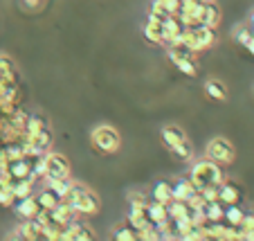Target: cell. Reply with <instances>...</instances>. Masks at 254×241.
<instances>
[{
	"label": "cell",
	"mask_w": 254,
	"mask_h": 241,
	"mask_svg": "<svg viewBox=\"0 0 254 241\" xmlns=\"http://www.w3.org/2000/svg\"><path fill=\"white\" fill-rule=\"evenodd\" d=\"M65 201L70 203L74 212H79L81 217H90V214L99 212V198H97L95 192L86 187V185H79V183H72L70 192H67Z\"/></svg>",
	"instance_id": "1"
},
{
	"label": "cell",
	"mask_w": 254,
	"mask_h": 241,
	"mask_svg": "<svg viewBox=\"0 0 254 241\" xmlns=\"http://www.w3.org/2000/svg\"><path fill=\"white\" fill-rule=\"evenodd\" d=\"M162 142L178 160H183V162L193 160V147H191V142L187 140V135H185L183 129H178V126H164Z\"/></svg>",
	"instance_id": "2"
},
{
	"label": "cell",
	"mask_w": 254,
	"mask_h": 241,
	"mask_svg": "<svg viewBox=\"0 0 254 241\" xmlns=\"http://www.w3.org/2000/svg\"><path fill=\"white\" fill-rule=\"evenodd\" d=\"M189 178L196 185V189H202V187H209V185H221L223 180H225V176H223L221 164L207 158V160H200V162L193 164Z\"/></svg>",
	"instance_id": "3"
},
{
	"label": "cell",
	"mask_w": 254,
	"mask_h": 241,
	"mask_svg": "<svg viewBox=\"0 0 254 241\" xmlns=\"http://www.w3.org/2000/svg\"><path fill=\"white\" fill-rule=\"evenodd\" d=\"M120 142H122L120 133L108 124H101L92 131V145H95V149L101 151V154H113V151H117L120 149Z\"/></svg>",
	"instance_id": "4"
},
{
	"label": "cell",
	"mask_w": 254,
	"mask_h": 241,
	"mask_svg": "<svg viewBox=\"0 0 254 241\" xmlns=\"http://www.w3.org/2000/svg\"><path fill=\"white\" fill-rule=\"evenodd\" d=\"M207 158L218 162L221 167L223 164H232L236 158V149L230 140H225V138H214V140L207 145Z\"/></svg>",
	"instance_id": "5"
},
{
	"label": "cell",
	"mask_w": 254,
	"mask_h": 241,
	"mask_svg": "<svg viewBox=\"0 0 254 241\" xmlns=\"http://www.w3.org/2000/svg\"><path fill=\"white\" fill-rule=\"evenodd\" d=\"M70 176V162L63 154H54L48 151L45 154V180H57V178H65Z\"/></svg>",
	"instance_id": "6"
},
{
	"label": "cell",
	"mask_w": 254,
	"mask_h": 241,
	"mask_svg": "<svg viewBox=\"0 0 254 241\" xmlns=\"http://www.w3.org/2000/svg\"><path fill=\"white\" fill-rule=\"evenodd\" d=\"M95 239V232L81 221H72L63 228L59 241H92Z\"/></svg>",
	"instance_id": "7"
},
{
	"label": "cell",
	"mask_w": 254,
	"mask_h": 241,
	"mask_svg": "<svg viewBox=\"0 0 254 241\" xmlns=\"http://www.w3.org/2000/svg\"><path fill=\"white\" fill-rule=\"evenodd\" d=\"M167 54H169V59L173 61V66H176L183 75H187V77H196V75H198L193 59L189 57V54H185L180 48H173V45H169V52Z\"/></svg>",
	"instance_id": "8"
},
{
	"label": "cell",
	"mask_w": 254,
	"mask_h": 241,
	"mask_svg": "<svg viewBox=\"0 0 254 241\" xmlns=\"http://www.w3.org/2000/svg\"><path fill=\"white\" fill-rule=\"evenodd\" d=\"M5 169H7V174L11 176V178H29V180H34L32 178V158H27V156H20V158H16V160H9V162L5 164Z\"/></svg>",
	"instance_id": "9"
},
{
	"label": "cell",
	"mask_w": 254,
	"mask_h": 241,
	"mask_svg": "<svg viewBox=\"0 0 254 241\" xmlns=\"http://www.w3.org/2000/svg\"><path fill=\"white\" fill-rule=\"evenodd\" d=\"M50 214H52L54 221L61 223L63 228H65L67 223H72V221H77V219H79V212H74V208H72L65 198H61V201H59L57 205L50 210Z\"/></svg>",
	"instance_id": "10"
},
{
	"label": "cell",
	"mask_w": 254,
	"mask_h": 241,
	"mask_svg": "<svg viewBox=\"0 0 254 241\" xmlns=\"http://www.w3.org/2000/svg\"><path fill=\"white\" fill-rule=\"evenodd\" d=\"M11 239H29V241L43 239V226H41V221L36 217L25 219V223L18 228V235H14Z\"/></svg>",
	"instance_id": "11"
},
{
	"label": "cell",
	"mask_w": 254,
	"mask_h": 241,
	"mask_svg": "<svg viewBox=\"0 0 254 241\" xmlns=\"http://www.w3.org/2000/svg\"><path fill=\"white\" fill-rule=\"evenodd\" d=\"M14 210H16V214H18L20 219H32V217H36L39 214V201H36V196H23V198H16V203H14Z\"/></svg>",
	"instance_id": "12"
},
{
	"label": "cell",
	"mask_w": 254,
	"mask_h": 241,
	"mask_svg": "<svg viewBox=\"0 0 254 241\" xmlns=\"http://www.w3.org/2000/svg\"><path fill=\"white\" fill-rule=\"evenodd\" d=\"M173 187V198L176 201H193V198H198V189L196 185L191 183V178H183V180H178V183H171Z\"/></svg>",
	"instance_id": "13"
},
{
	"label": "cell",
	"mask_w": 254,
	"mask_h": 241,
	"mask_svg": "<svg viewBox=\"0 0 254 241\" xmlns=\"http://www.w3.org/2000/svg\"><path fill=\"white\" fill-rule=\"evenodd\" d=\"M241 196H243L241 187L236 183H232V180H223V183L218 185V201H221L223 205H234V203L241 201Z\"/></svg>",
	"instance_id": "14"
},
{
	"label": "cell",
	"mask_w": 254,
	"mask_h": 241,
	"mask_svg": "<svg viewBox=\"0 0 254 241\" xmlns=\"http://www.w3.org/2000/svg\"><path fill=\"white\" fill-rule=\"evenodd\" d=\"M48 129V117L41 115V113H32L27 115V124H25V131L20 135V140H27V138H34V135H39L41 131Z\"/></svg>",
	"instance_id": "15"
},
{
	"label": "cell",
	"mask_w": 254,
	"mask_h": 241,
	"mask_svg": "<svg viewBox=\"0 0 254 241\" xmlns=\"http://www.w3.org/2000/svg\"><path fill=\"white\" fill-rule=\"evenodd\" d=\"M146 217H149V221L153 223V226H160V223H164L169 219L167 203H160V201L146 203Z\"/></svg>",
	"instance_id": "16"
},
{
	"label": "cell",
	"mask_w": 254,
	"mask_h": 241,
	"mask_svg": "<svg viewBox=\"0 0 254 241\" xmlns=\"http://www.w3.org/2000/svg\"><path fill=\"white\" fill-rule=\"evenodd\" d=\"M128 223L135 232H139L142 228L149 226V217H146V205H130V212H128Z\"/></svg>",
	"instance_id": "17"
},
{
	"label": "cell",
	"mask_w": 254,
	"mask_h": 241,
	"mask_svg": "<svg viewBox=\"0 0 254 241\" xmlns=\"http://www.w3.org/2000/svg\"><path fill=\"white\" fill-rule=\"evenodd\" d=\"M200 23L207 25V27L216 29L218 23H221V9L214 5V0H207L205 7H202V16H200Z\"/></svg>",
	"instance_id": "18"
},
{
	"label": "cell",
	"mask_w": 254,
	"mask_h": 241,
	"mask_svg": "<svg viewBox=\"0 0 254 241\" xmlns=\"http://www.w3.org/2000/svg\"><path fill=\"white\" fill-rule=\"evenodd\" d=\"M144 39L153 45L162 43V23H160V20H153V18L146 20V25H144Z\"/></svg>",
	"instance_id": "19"
},
{
	"label": "cell",
	"mask_w": 254,
	"mask_h": 241,
	"mask_svg": "<svg viewBox=\"0 0 254 241\" xmlns=\"http://www.w3.org/2000/svg\"><path fill=\"white\" fill-rule=\"evenodd\" d=\"M205 92L209 99L214 101H225L227 99V88L223 81H218V79H209V81L205 83Z\"/></svg>",
	"instance_id": "20"
},
{
	"label": "cell",
	"mask_w": 254,
	"mask_h": 241,
	"mask_svg": "<svg viewBox=\"0 0 254 241\" xmlns=\"http://www.w3.org/2000/svg\"><path fill=\"white\" fill-rule=\"evenodd\" d=\"M153 201H160V203H171L173 201V187L171 183H167V180H162V183H158L153 187Z\"/></svg>",
	"instance_id": "21"
},
{
	"label": "cell",
	"mask_w": 254,
	"mask_h": 241,
	"mask_svg": "<svg viewBox=\"0 0 254 241\" xmlns=\"http://www.w3.org/2000/svg\"><path fill=\"white\" fill-rule=\"evenodd\" d=\"M45 187L52 189L59 198H65L67 192H70V187H72V180L67 178V176L65 178H57V180H45Z\"/></svg>",
	"instance_id": "22"
},
{
	"label": "cell",
	"mask_w": 254,
	"mask_h": 241,
	"mask_svg": "<svg viewBox=\"0 0 254 241\" xmlns=\"http://www.w3.org/2000/svg\"><path fill=\"white\" fill-rule=\"evenodd\" d=\"M243 210L239 208V203H234V205H225V214H223V221L230 223V226L239 228L241 221H243Z\"/></svg>",
	"instance_id": "23"
},
{
	"label": "cell",
	"mask_w": 254,
	"mask_h": 241,
	"mask_svg": "<svg viewBox=\"0 0 254 241\" xmlns=\"http://www.w3.org/2000/svg\"><path fill=\"white\" fill-rule=\"evenodd\" d=\"M36 201H39V208H41V210H52L54 205H57V203L61 201V198H59L50 187H45L43 192H41L39 196H36Z\"/></svg>",
	"instance_id": "24"
},
{
	"label": "cell",
	"mask_w": 254,
	"mask_h": 241,
	"mask_svg": "<svg viewBox=\"0 0 254 241\" xmlns=\"http://www.w3.org/2000/svg\"><path fill=\"white\" fill-rule=\"evenodd\" d=\"M113 239L115 241H137V232L126 223V226H120L115 232H113Z\"/></svg>",
	"instance_id": "25"
},
{
	"label": "cell",
	"mask_w": 254,
	"mask_h": 241,
	"mask_svg": "<svg viewBox=\"0 0 254 241\" xmlns=\"http://www.w3.org/2000/svg\"><path fill=\"white\" fill-rule=\"evenodd\" d=\"M252 36H254V29L250 27V25H241L239 29H234V39H236V43H241L245 48V45L252 41Z\"/></svg>",
	"instance_id": "26"
},
{
	"label": "cell",
	"mask_w": 254,
	"mask_h": 241,
	"mask_svg": "<svg viewBox=\"0 0 254 241\" xmlns=\"http://www.w3.org/2000/svg\"><path fill=\"white\" fill-rule=\"evenodd\" d=\"M130 205H146V198L135 192V194H130Z\"/></svg>",
	"instance_id": "27"
},
{
	"label": "cell",
	"mask_w": 254,
	"mask_h": 241,
	"mask_svg": "<svg viewBox=\"0 0 254 241\" xmlns=\"http://www.w3.org/2000/svg\"><path fill=\"white\" fill-rule=\"evenodd\" d=\"M245 48H248V52H250V54H252V57H254V36H252V41H250V43L245 45Z\"/></svg>",
	"instance_id": "28"
}]
</instances>
